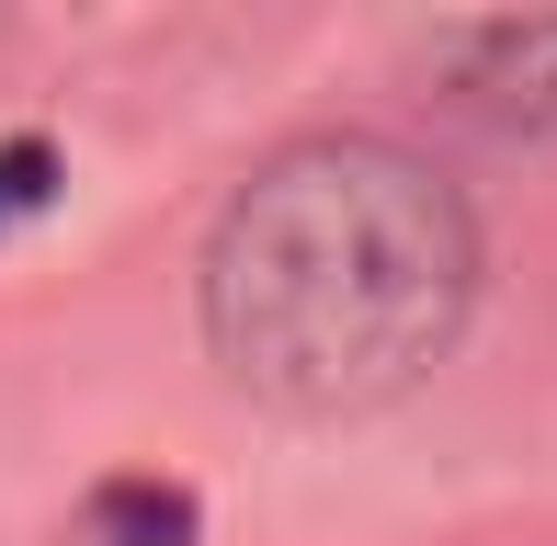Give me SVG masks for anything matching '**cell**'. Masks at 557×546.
<instances>
[{
  "label": "cell",
  "mask_w": 557,
  "mask_h": 546,
  "mask_svg": "<svg viewBox=\"0 0 557 546\" xmlns=\"http://www.w3.org/2000/svg\"><path fill=\"white\" fill-rule=\"evenodd\" d=\"M81 524H91V546H194V489H171V479H103Z\"/></svg>",
  "instance_id": "cell-3"
},
{
  "label": "cell",
  "mask_w": 557,
  "mask_h": 546,
  "mask_svg": "<svg viewBox=\"0 0 557 546\" xmlns=\"http://www.w3.org/2000/svg\"><path fill=\"white\" fill-rule=\"evenodd\" d=\"M46 206H58V148L12 137V148H0V239H12L23 216H46Z\"/></svg>",
  "instance_id": "cell-4"
},
{
  "label": "cell",
  "mask_w": 557,
  "mask_h": 546,
  "mask_svg": "<svg viewBox=\"0 0 557 546\" xmlns=\"http://www.w3.org/2000/svg\"><path fill=\"white\" fill-rule=\"evenodd\" d=\"M433 80L467 126L557 148V12H490V23H444L433 35Z\"/></svg>",
  "instance_id": "cell-2"
},
{
  "label": "cell",
  "mask_w": 557,
  "mask_h": 546,
  "mask_svg": "<svg viewBox=\"0 0 557 546\" xmlns=\"http://www.w3.org/2000/svg\"><path fill=\"white\" fill-rule=\"evenodd\" d=\"M478 216L421 148L331 126L227 194L206 239V342L262 410L364 421L467 342Z\"/></svg>",
  "instance_id": "cell-1"
}]
</instances>
